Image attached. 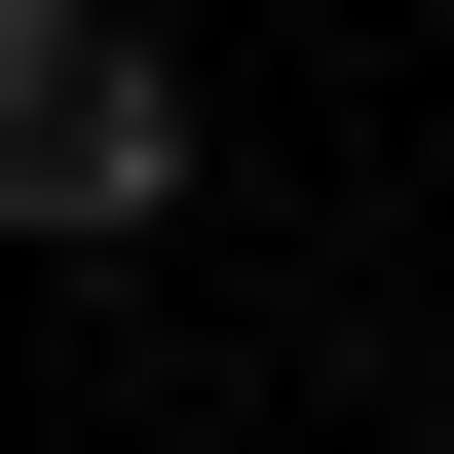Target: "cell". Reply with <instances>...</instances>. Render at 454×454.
Segmentation results:
<instances>
[{"mask_svg": "<svg viewBox=\"0 0 454 454\" xmlns=\"http://www.w3.org/2000/svg\"><path fill=\"white\" fill-rule=\"evenodd\" d=\"M0 227H38V265L190 227V38H152V0H0Z\"/></svg>", "mask_w": 454, "mask_h": 454, "instance_id": "1", "label": "cell"}]
</instances>
